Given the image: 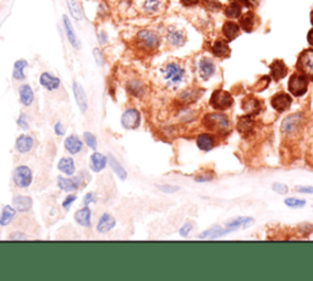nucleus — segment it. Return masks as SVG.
Instances as JSON below:
<instances>
[{
    "instance_id": "obj_1",
    "label": "nucleus",
    "mask_w": 313,
    "mask_h": 281,
    "mask_svg": "<svg viewBox=\"0 0 313 281\" xmlns=\"http://www.w3.org/2000/svg\"><path fill=\"white\" fill-rule=\"evenodd\" d=\"M160 75L167 87L175 90V88L180 87V85L185 81L186 71L177 62H168L160 69Z\"/></svg>"
},
{
    "instance_id": "obj_2",
    "label": "nucleus",
    "mask_w": 313,
    "mask_h": 281,
    "mask_svg": "<svg viewBox=\"0 0 313 281\" xmlns=\"http://www.w3.org/2000/svg\"><path fill=\"white\" fill-rule=\"evenodd\" d=\"M160 44L158 33L151 30H141L136 35V45L142 52H154Z\"/></svg>"
},
{
    "instance_id": "obj_3",
    "label": "nucleus",
    "mask_w": 313,
    "mask_h": 281,
    "mask_svg": "<svg viewBox=\"0 0 313 281\" xmlns=\"http://www.w3.org/2000/svg\"><path fill=\"white\" fill-rule=\"evenodd\" d=\"M13 180L16 187L21 189L28 188L32 185L33 181V172L30 167L27 165H19L15 168L13 172Z\"/></svg>"
},
{
    "instance_id": "obj_4",
    "label": "nucleus",
    "mask_w": 313,
    "mask_h": 281,
    "mask_svg": "<svg viewBox=\"0 0 313 281\" xmlns=\"http://www.w3.org/2000/svg\"><path fill=\"white\" fill-rule=\"evenodd\" d=\"M203 125L211 131L223 132L229 129V119L224 114H207L203 119Z\"/></svg>"
},
{
    "instance_id": "obj_5",
    "label": "nucleus",
    "mask_w": 313,
    "mask_h": 281,
    "mask_svg": "<svg viewBox=\"0 0 313 281\" xmlns=\"http://www.w3.org/2000/svg\"><path fill=\"white\" fill-rule=\"evenodd\" d=\"M297 70L308 80L313 81V49H307L301 53L297 60Z\"/></svg>"
},
{
    "instance_id": "obj_6",
    "label": "nucleus",
    "mask_w": 313,
    "mask_h": 281,
    "mask_svg": "<svg viewBox=\"0 0 313 281\" xmlns=\"http://www.w3.org/2000/svg\"><path fill=\"white\" fill-rule=\"evenodd\" d=\"M308 78L301 73L293 74L289 80V91L295 97H301L307 92Z\"/></svg>"
},
{
    "instance_id": "obj_7",
    "label": "nucleus",
    "mask_w": 313,
    "mask_h": 281,
    "mask_svg": "<svg viewBox=\"0 0 313 281\" xmlns=\"http://www.w3.org/2000/svg\"><path fill=\"white\" fill-rule=\"evenodd\" d=\"M234 99L230 95V93L226 91L218 90L215 92H213L212 94L209 104L214 108L215 110H226L233 105Z\"/></svg>"
},
{
    "instance_id": "obj_8",
    "label": "nucleus",
    "mask_w": 313,
    "mask_h": 281,
    "mask_svg": "<svg viewBox=\"0 0 313 281\" xmlns=\"http://www.w3.org/2000/svg\"><path fill=\"white\" fill-rule=\"evenodd\" d=\"M121 126L126 130H136L141 125V112L135 108H127L121 115Z\"/></svg>"
},
{
    "instance_id": "obj_9",
    "label": "nucleus",
    "mask_w": 313,
    "mask_h": 281,
    "mask_svg": "<svg viewBox=\"0 0 313 281\" xmlns=\"http://www.w3.org/2000/svg\"><path fill=\"white\" fill-rule=\"evenodd\" d=\"M82 179L80 176H58L57 185L61 191L67 193H75L82 185Z\"/></svg>"
},
{
    "instance_id": "obj_10",
    "label": "nucleus",
    "mask_w": 313,
    "mask_h": 281,
    "mask_svg": "<svg viewBox=\"0 0 313 281\" xmlns=\"http://www.w3.org/2000/svg\"><path fill=\"white\" fill-rule=\"evenodd\" d=\"M72 92H74L77 105L80 108V112H82V114H86L88 110V98L85 90H83V87L80 83L77 82V81L72 82Z\"/></svg>"
},
{
    "instance_id": "obj_11",
    "label": "nucleus",
    "mask_w": 313,
    "mask_h": 281,
    "mask_svg": "<svg viewBox=\"0 0 313 281\" xmlns=\"http://www.w3.org/2000/svg\"><path fill=\"white\" fill-rule=\"evenodd\" d=\"M167 40L172 47H182L186 42V36H185L184 31L179 30L174 26H170L167 31Z\"/></svg>"
},
{
    "instance_id": "obj_12",
    "label": "nucleus",
    "mask_w": 313,
    "mask_h": 281,
    "mask_svg": "<svg viewBox=\"0 0 313 281\" xmlns=\"http://www.w3.org/2000/svg\"><path fill=\"white\" fill-rule=\"evenodd\" d=\"M117 225V220L109 213H103L99 217L97 222V226H96V230L99 234H108L109 231H112L113 229Z\"/></svg>"
},
{
    "instance_id": "obj_13",
    "label": "nucleus",
    "mask_w": 313,
    "mask_h": 281,
    "mask_svg": "<svg viewBox=\"0 0 313 281\" xmlns=\"http://www.w3.org/2000/svg\"><path fill=\"white\" fill-rule=\"evenodd\" d=\"M64 148L69 154L76 155L82 150L83 148V142L80 139V137L77 134H70L65 138L64 141Z\"/></svg>"
},
{
    "instance_id": "obj_14",
    "label": "nucleus",
    "mask_w": 313,
    "mask_h": 281,
    "mask_svg": "<svg viewBox=\"0 0 313 281\" xmlns=\"http://www.w3.org/2000/svg\"><path fill=\"white\" fill-rule=\"evenodd\" d=\"M33 147H35V139L30 134H20L16 138L15 150L20 154H27L33 150Z\"/></svg>"
},
{
    "instance_id": "obj_15",
    "label": "nucleus",
    "mask_w": 313,
    "mask_h": 281,
    "mask_svg": "<svg viewBox=\"0 0 313 281\" xmlns=\"http://www.w3.org/2000/svg\"><path fill=\"white\" fill-rule=\"evenodd\" d=\"M62 25H64L65 33H66V37H67V39H69L70 44H71L72 48H75L76 50H80L81 49V42H80V39H78V37H77L74 27H72L71 21H70V19L67 18L66 15L62 16Z\"/></svg>"
},
{
    "instance_id": "obj_16",
    "label": "nucleus",
    "mask_w": 313,
    "mask_h": 281,
    "mask_svg": "<svg viewBox=\"0 0 313 281\" xmlns=\"http://www.w3.org/2000/svg\"><path fill=\"white\" fill-rule=\"evenodd\" d=\"M137 8L144 14H156L162 6V0H134Z\"/></svg>"
},
{
    "instance_id": "obj_17",
    "label": "nucleus",
    "mask_w": 313,
    "mask_h": 281,
    "mask_svg": "<svg viewBox=\"0 0 313 281\" xmlns=\"http://www.w3.org/2000/svg\"><path fill=\"white\" fill-rule=\"evenodd\" d=\"M291 103H293V99L289 94L286 93L280 92L276 93L273 98H272V107L279 112H283L285 110H288L290 108Z\"/></svg>"
},
{
    "instance_id": "obj_18",
    "label": "nucleus",
    "mask_w": 313,
    "mask_h": 281,
    "mask_svg": "<svg viewBox=\"0 0 313 281\" xmlns=\"http://www.w3.org/2000/svg\"><path fill=\"white\" fill-rule=\"evenodd\" d=\"M39 83L44 90L49 91V92H54V91L59 90L61 81L59 77L52 75L50 73H43L39 76Z\"/></svg>"
},
{
    "instance_id": "obj_19",
    "label": "nucleus",
    "mask_w": 313,
    "mask_h": 281,
    "mask_svg": "<svg viewBox=\"0 0 313 281\" xmlns=\"http://www.w3.org/2000/svg\"><path fill=\"white\" fill-rule=\"evenodd\" d=\"M108 165H109L108 164V157H105L103 153L96 152L95 150L90 158V169L95 174H98V172L103 171Z\"/></svg>"
},
{
    "instance_id": "obj_20",
    "label": "nucleus",
    "mask_w": 313,
    "mask_h": 281,
    "mask_svg": "<svg viewBox=\"0 0 313 281\" xmlns=\"http://www.w3.org/2000/svg\"><path fill=\"white\" fill-rule=\"evenodd\" d=\"M215 73V65L209 57H202L198 61V74L203 80H209Z\"/></svg>"
},
{
    "instance_id": "obj_21",
    "label": "nucleus",
    "mask_w": 313,
    "mask_h": 281,
    "mask_svg": "<svg viewBox=\"0 0 313 281\" xmlns=\"http://www.w3.org/2000/svg\"><path fill=\"white\" fill-rule=\"evenodd\" d=\"M75 222L80 226L91 227V225H92V210L90 209V206H83L82 208L78 209L75 213Z\"/></svg>"
},
{
    "instance_id": "obj_22",
    "label": "nucleus",
    "mask_w": 313,
    "mask_h": 281,
    "mask_svg": "<svg viewBox=\"0 0 313 281\" xmlns=\"http://www.w3.org/2000/svg\"><path fill=\"white\" fill-rule=\"evenodd\" d=\"M33 206V201L31 197L23 194H16L13 198V206L20 213L30 212Z\"/></svg>"
},
{
    "instance_id": "obj_23",
    "label": "nucleus",
    "mask_w": 313,
    "mask_h": 281,
    "mask_svg": "<svg viewBox=\"0 0 313 281\" xmlns=\"http://www.w3.org/2000/svg\"><path fill=\"white\" fill-rule=\"evenodd\" d=\"M126 91L129 92L130 95L135 98H142L144 94V91H146V87H144L143 82L138 78H131L126 82Z\"/></svg>"
},
{
    "instance_id": "obj_24",
    "label": "nucleus",
    "mask_w": 313,
    "mask_h": 281,
    "mask_svg": "<svg viewBox=\"0 0 313 281\" xmlns=\"http://www.w3.org/2000/svg\"><path fill=\"white\" fill-rule=\"evenodd\" d=\"M19 98H20L21 104L25 107H31L35 102V92H33L32 87L27 83L21 85L19 87Z\"/></svg>"
},
{
    "instance_id": "obj_25",
    "label": "nucleus",
    "mask_w": 313,
    "mask_h": 281,
    "mask_svg": "<svg viewBox=\"0 0 313 281\" xmlns=\"http://www.w3.org/2000/svg\"><path fill=\"white\" fill-rule=\"evenodd\" d=\"M58 169L65 176H74L76 172V164L71 157H62L58 163Z\"/></svg>"
},
{
    "instance_id": "obj_26",
    "label": "nucleus",
    "mask_w": 313,
    "mask_h": 281,
    "mask_svg": "<svg viewBox=\"0 0 313 281\" xmlns=\"http://www.w3.org/2000/svg\"><path fill=\"white\" fill-rule=\"evenodd\" d=\"M196 145L203 152H209L214 148V138L209 133H199L196 138Z\"/></svg>"
},
{
    "instance_id": "obj_27",
    "label": "nucleus",
    "mask_w": 313,
    "mask_h": 281,
    "mask_svg": "<svg viewBox=\"0 0 313 281\" xmlns=\"http://www.w3.org/2000/svg\"><path fill=\"white\" fill-rule=\"evenodd\" d=\"M16 213H18V210L13 206H10V204L4 206L1 209V213H0V226H8V225H10L13 223V220L15 219Z\"/></svg>"
},
{
    "instance_id": "obj_28",
    "label": "nucleus",
    "mask_w": 313,
    "mask_h": 281,
    "mask_svg": "<svg viewBox=\"0 0 313 281\" xmlns=\"http://www.w3.org/2000/svg\"><path fill=\"white\" fill-rule=\"evenodd\" d=\"M271 73L274 81H279L286 76V74H288V67H286L285 62H284L283 60H275V61L271 65Z\"/></svg>"
},
{
    "instance_id": "obj_29",
    "label": "nucleus",
    "mask_w": 313,
    "mask_h": 281,
    "mask_svg": "<svg viewBox=\"0 0 313 281\" xmlns=\"http://www.w3.org/2000/svg\"><path fill=\"white\" fill-rule=\"evenodd\" d=\"M108 164H109V167L112 168L113 172H114L120 180L125 181V180L127 179V171L125 170V168L120 164L119 160H117L113 154H110L109 157H108Z\"/></svg>"
},
{
    "instance_id": "obj_30",
    "label": "nucleus",
    "mask_w": 313,
    "mask_h": 281,
    "mask_svg": "<svg viewBox=\"0 0 313 281\" xmlns=\"http://www.w3.org/2000/svg\"><path fill=\"white\" fill-rule=\"evenodd\" d=\"M28 62L25 59H19L14 62L13 67V78L16 81H23L26 78L25 69L27 67Z\"/></svg>"
},
{
    "instance_id": "obj_31",
    "label": "nucleus",
    "mask_w": 313,
    "mask_h": 281,
    "mask_svg": "<svg viewBox=\"0 0 313 281\" xmlns=\"http://www.w3.org/2000/svg\"><path fill=\"white\" fill-rule=\"evenodd\" d=\"M254 121L252 119L251 115H246V116L240 117L239 122H237V131L242 134H250L254 131Z\"/></svg>"
},
{
    "instance_id": "obj_32",
    "label": "nucleus",
    "mask_w": 313,
    "mask_h": 281,
    "mask_svg": "<svg viewBox=\"0 0 313 281\" xmlns=\"http://www.w3.org/2000/svg\"><path fill=\"white\" fill-rule=\"evenodd\" d=\"M223 35L228 40H233L240 35V27L237 23L233 22V21H228L224 23L223 26Z\"/></svg>"
},
{
    "instance_id": "obj_33",
    "label": "nucleus",
    "mask_w": 313,
    "mask_h": 281,
    "mask_svg": "<svg viewBox=\"0 0 313 281\" xmlns=\"http://www.w3.org/2000/svg\"><path fill=\"white\" fill-rule=\"evenodd\" d=\"M242 108H244L245 112H247V115H256L258 114L259 110H261V105H259V102L256 99V98L249 97L244 100L242 103Z\"/></svg>"
},
{
    "instance_id": "obj_34",
    "label": "nucleus",
    "mask_w": 313,
    "mask_h": 281,
    "mask_svg": "<svg viewBox=\"0 0 313 281\" xmlns=\"http://www.w3.org/2000/svg\"><path fill=\"white\" fill-rule=\"evenodd\" d=\"M300 124V114L291 115V116H288L283 121V126H281V130L285 133H291L296 130V127Z\"/></svg>"
},
{
    "instance_id": "obj_35",
    "label": "nucleus",
    "mask_w": 313,
    "mask_h": 281,
    "mask_svg": "<svg viewBox=\"0 0 313 281\" xmlns=\"http://www.w3.org/2000/svg\"><path fill=\"white\" fill-rule=\"evenodd\" d=\"M66 4H67V9H69L72 18L77 21L82 20L83 11H82V8H81L80 3H78V0H66Z\"/></svg>"
},
{
    "instance_id": "obj_36",
    "label": "nucleus",
    "mask_w": 313,
    "mask_h": 281,
    "mask_svg": "<svg viewBox=\"0 0 313 281\" xmlns=\"http://www.w3.org/2000/svg\"><path fill=\"white\" fill-rule=\"evenodd\" d=\"M212 52L215 56L218 57H228L230 55V48H229L228 43L223 42V40H216L212 47Z\"/></svg>"
},
{
    "instance_id": "obj_37",
    "label": "nucleus",
    "mask_w": 313,
    "mask_h": 281,
    "mask_svg": "<svg viewBox=\"0 0 313 281\" xmlns=\"http://www.w3.org/2000/svg\"><path fill=\"white\" fill-rule=\"evenodd\" d=\"M254 19L256 15L254 13H246L244 16L240 18V26L242 27V30L246 32H252L254 28Z\"/></svg>"
},
{
    "instance_id": "obj_38",
    "label": "nucleus",
    "mask_w": 313,
    "mask_h": 281,
    "mask_svg": "<svg viewBox=\"0 0 313 281\" xmlns=\"http://www.w3.org/2000/svg\"><path fill=\"white\" fill-rule=\"evenodd\" d=\"M225 15L230 19H236L241 15V5L237 1L230 3L225 9Z\"/></svg>"
},
{
    "instance_id": "obj_39",
    "label": "nucleus",
    "mask_w": 313,
    "mask_h": 281,
    "mask_svg": "<svg viewBox=\"0 0 313 281\" xmlns=\"http://www.w3.org/2000/svg\"><path fill=\"white\" fill-rule=\"evenodd\" d=\"M224 234H226L225 230H221L220 226H214L199 235V239H216V237L221 236Z\"/></svg>"
},
{
    "instance_id": "obj_40",
    "label": "nucleus",
    "mask_w": 313,
    "mask_h": 281,
    "mask_svg": "<svg viewBox=\"0 0 313 281\" xmlns=\"http://www.w3.org/2000/svg\"><path fill=\"white\" fill-rule=\"evenodd\" d=\"M83 141H85V143L91 148V150H97L98 147L97 137H96L92 132H88V131L85 132V133H83Z\"/></svg>"
},
{
    "instance_id": "obj_41",
    "label": "nucleus",
    "mask_w": 313,
    "mask_h": 281,
    "mask_svg": "<svg viewBox=\"0 0 313 281\" xmlns=\"http://www.w3.org/2000/svg\"><path fill=\"white\" fill-rule=\"evenodd\" d=\"M156 188L162 191L163 193H175L180 189V187L175 186V185H170V184H162V185H156Z\"/></svg>"
},
{
    "instance_id": "obj_42",
    "label": "nucleus",
    "mask_w": 313,
    "mask_h": 281,
    "mask_svg": "<svg viewBox=\"0 0 313 281\" xmlns=\"http://www.w3.org/2000/svg\"><path fill=\"white\" fill-rule=\"evenodd\" d=\"M285 204L288 206H291V208H301V206H305L306 201L298 198H286Z\"/></svg>"
},
{
    "instance_id": "obj_43",
    "label": "nucleus",
    "mask_w": 313,
    "mask_h": 281,
    "mask_svg": "<svg viewBox=\"0 0 313 281\" xmlns=\"http://www.w3.org/2000/svg\"><path fill=\"white\" fill-rule=\"evenodd\" d=\"M77 199V196L74 193H70L67 194L66 197L64 198V201H62V208L66 209V210H69L70 208H71V206L74 204V202Z\"/></svg>"
},
{
    "instance_id": "obj_44",
    "label": "nucleus",
    "mask_w": 313,
    "mask_h": 281,
    "mask_svg": "<svg viewBox=\"0 0 313 281\" xmlns=\"http://www.w3.org/2000/svg\"><path fill=\"white\" fill-rule=\"evenodd\" d=\"M18 125L23 130V131H27V130H30V122H28V120H27V115L23 114V112H21L20 116H19V119H18Z\"/></svg>"
},
{
    "instance_id": "obj_45",
    "label": "nucleus",
    "mask_w": 313,
    "mask_h": 281,
    "mask_svg": "<svg viewBox=\"0 0 313 281\" xmlns=\"http://www.w3.org/2000/svg\"><path fill=\"white\" fill-rule=\"evenodd\" d=\"M97 202V196H96L95 192H88L83 196V206H90L91 204H95Z\"/></svg>"
},
{
    "instance_id": "obj_46",
    "label": "nucleus",
    "mask_w": 313,
    "mask_h": 281,
    "mask_svg": "<svg viewBox=\"0 0 313 281\" xmlns=\"http://www.w3.org/2000/svg\"><path fill=\"white\" fill-rule=\"evenodd\" d=\"M93 57H95L98 66H103L104 65V56H103V53L99 48H95L93 49Z\"/></svg>"
},
{
    "instance_id": "obj_47",
    "label": "nucleus",
    "mask_w": 313,
    "mask_h": 281,
    "mask_svg": "<svg viewBox=\"0 0 313 281\" xmlns=\"http://www.w3.org/2000/svg\"><path fill=\"white\" fill-rule=\"evenodd\" d=\"M192 229H194V224L190 222H187V223H185L181 227H180L179 232L182 237H187L190 235V232L192 231Z\"/></svg>"
},
{
    "instance_id": "obj_48",
    "label": "nucleus",
    "mask_w": 313,
    "mask_h": 281,
    "mask_svg": "<svg viewBox=\"0 0 313 281\" xmlns=\"http://www.w3.org/2000/svg\"><path fill=\"white\" fill-rule=\"evenodd\" d=\"M202 1H203V5L209 10H218L220 8L219 0H202Z\"/></svg>"
},
{
    "instance_id": "obj_49",
    "label": "nucleus",
    "mask_w": 313,
    "mask_h": 281,
    "mask_svg": "<svg viewBox=\"0 0 313 281\" xmlns=\"http://www.w3.org/2000/svg\"><path fill=\"white\" fill-rule=\"evenodd\" d=\"M27 235L22 231H14L9 235V240H15V241H23V240H27Z\"/></svg>"
},
{
    "instance_id": "obj_50",
    "label": "nucleus",
    "mask_w": 313,
    "mask_h": 281,
    "mask_svg": "<svg viewBox=\"0 0 313 281\" xmlns=\"http://www.w3.org/2000/svg\"><path fill=\"white\" fill-rule=\"evenodd\" d=\"M272 188H273L274 191L279 194L288 193V187H286L284 184H278V182H274V184L272 185Z\"/></svg>"
},
{
    "instance_id": "obj_51",
    "label": "nucleus",
    "mask_w": 313,
    "mask_h": 281,
    "mask_svg": "<svg viewBox=\"0 0 313 281\" xmlns=\"http://www.w3.org/2000/svg\"><path fill=\"white\" fill-rule=\"evenodd\" d=\"M54 132L57 136H64L65 134V126L61 124V122H57V124L54 125Z\"/></svg>"
},
{
    "instance_id": "obj_52",
    "label": "nucleus",
    "mask_w": 313,
    "mask_h": 281,
    "mask_svg": "<svg viewBox=\"0 0 313 281\" xmlns=\"http://www.w3.org/2000/svg\"><path fill=\"white\" fill-rule=\"evenodd\" d=\"M98 40H99V43L102 45L107 44L108 43V35L104 32V31H100V32L98 33Z\"/></svg>"
},
{
    "instance_id": "obj_53",
    "label": "nucleus",
    "mask_w": 313,
    "mask_h": 281,
    "mask_svg": "<svg viewBox=\"0 0 313 281\" xmlns=\"http://www.w3.org/2000/svg\"><path fill=\"white\" fill-rule=\"evenodd\" d=\"M198 1L199 0H180V3H181L184 6H186V8L197 5V4H198Z\"/></svg>"
},
{
    "instance_id": "obj_54",
    "label": "nucleus",
    "mask_w": 313,
    "mask_h": 281,
    "mask_svg": "<svg viewBox=\"0 0 313 281\" xmlns=\"http://www.w3.org/2000/svg\"><path fill=\"white\" fill-rule=\"evenodd\" d=\"M296 189H297L298 192H301V193H313V187H307V186H297L296 187Z\"/></svg>"
},
{
    "instance_id": "obj_55",
    "label": "nucleus",
    "mask_w": 313,
    "mask_h": 281,
    "mask_svg": "<svg viewBox=\"0 0 313 281\" xmlns=\"http://www.w3.org/2000/svg\"><path fill=\"white\" fill-rule=\"evenodd\" d=\"M307 40H308V43H310V44L312 45V47H313V28H312V30L310 31V32H308Z\"/></svg>"
},
{
    "instance_id": "obj_56",
    "label": "nucleus",
    "mask_w": 313,
    "mask_h": 281,
    "mask_svg": "<svg viewBox=\"0 0 313 281\" xmlns=\"http://www.w3.org/2000/svg\"><path fill=\"white\" fill-rule=\"evenodd\" d=\"M311 22H312V25H313V10H312V13H311Z\"/></svg>"
}]
</instances>
